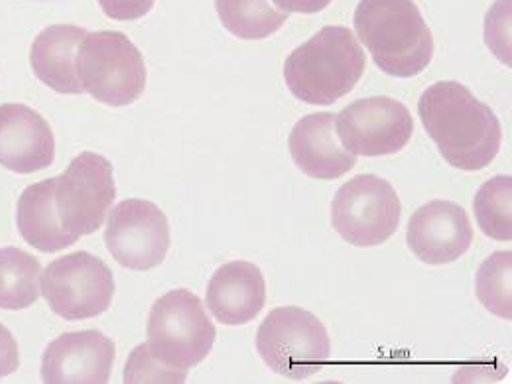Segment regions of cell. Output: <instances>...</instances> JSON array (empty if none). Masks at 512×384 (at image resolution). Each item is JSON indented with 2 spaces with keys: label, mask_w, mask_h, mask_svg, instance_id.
<instances>
[{
  "label": "cell",
  "mask_w": 512,
  "mask_h": 384,
  "mask_svg": "<svg viewBox=\"0 0 512 384\" xmlns=\"http://www.w3.org/2000/svg\"><path fill=\"white\" fill-rule=\"evenodd\" d=\"M418 115L444 160L457 170H483L501 150V121L459 81L428 87L420 97Z\"/></svg>",
  "instance_id": "6da1fadb"
},
{
  "label": "cell",
  "mask_w": 512,
  "mask_h": 384,
  "mask_svg": "<svg viewBox=\"0 0 512 384\" xmlns=\"http://www.w3.org/2000/svg\"><path fill=\"white\" fill-rule=\"evenodd\" d=\"M353 26L375 64L392 77H414L432 62L434 36L414 0H361Z\"/></svg>",
  "instance_id": "7a4b0ae2"
},
{
  "label": "cell",
  "mask_w": 512,
  "mask_h": 384,
  "mask_svg": "<svg viewBox=\"0 0 512 384\" xmlns=\"http://www.w3.org/2000/svg\"><path fill=\"white\" fill-rule=\"evenodd\" d=\"M367 56L345 26H325L284 64V81L308 105H331L361 81Z\"/></svg>",
  "instance_id": "3957f363"
},
{
  "label": "cell",
  "mask_w": 512,
  "mask_h": 384,
  "mask_svg": "<svg viewBox=\"0 0 512 384\" xmlns=\"http://www.w3.org/2000/svg\"><path fill=\"white\" fill-rule=\"evenodd\" d=\"M146 333L150 355L180 375H188L205 361L217 337L203 302L186 288L172 290L154 302Z\"/></svg>",
  "instance_id": "277c9868"
},
{
  "label": "cell",
  "mask_w": 512,
  "mask_h": 384,
  "mask_svg": "<svg viewBox=\"0 0 512 384\" xmlns=\"http://www.w3.org/2000/svg\"><path fill=\"white\" fill-rule=\"evenodd\" d=\"M262 361L278 375L302 381L320 373L331 355L325 325L302 308H276L256 331Z\"/></svg>",
  "instance_id": "5b68a950"
},
{
  "label": "cell",
  "mask_w": 512,
  "mask_h": 384,
  "mask_svg": "<svg viewBox=\"0 0 512 384\" xmlns=\"http://www.w3.org/2000/svg\"><path fill=\"white\" fill-rule=\"evenodd\" d=\"M77 73L85 93L109 107L136 103L146 89V65L121 32H87L77 52Z\"/></svg>",
  "instance_id": "8992f818"
},
{
  "label": "cell",
  "mask_w": 512,
  "mask_h": 384,
  "mask_svg": "<svg viewBox=\"0 0 512 384\" xmlns=\"http://www.w3.org/2000/svg\"><path fill=\"white\" fill-rule=\"evenodd\" d=\"M398 193L379 176L365 174L343 184L331 203L333 229L355 247H379L398 229Z\"/></svg>",
  "instance_id": "52a82bcc"
},
{
  "label": "cell",
  "mask_w": 512,
  "mask_h": 384,
  "mask_svg": "<svg viewBox=\"0 0 512 384\" xmlns=\"http://www.w3.org/2000/svg\"><path fill=\"white\" fill-rule=\"evenodd\" d=\"M40 288L52 312L60 318L89 320L111 308L115 276L101 258L79 251L48 264Z\"/></svg>",
  "instance_id": "ba28073f"
},
{
  "label": "cell",
  "mask_w": 512,
  "mask_h": 384,
  "mask_svg": "<svg viewBox=\"0 0 512 384\" xmlns=\"http://www.w3.org/2000/svg\"><path fill=\"white\" fill-rule=\"evenodd\" d=\"M117 188L113 166L95 152H81L71 160L56 182V209L65 231L83 237L93 235L115 203Z\"/></svg>",
  "instance_id": "9c48e42d"
},
{
  "label": "cell",
  "mask_w": 512,
  "mask_h": 384,
  "mask_svg": "<svg viewBox=\"0 0 512 384\" xmlns=\"http://www.w3.org/2000/svg\"><path fill=\"white\" fill-rule=\"evenodd\" d=\"M335 132L347 152L379 158L406 148L414 121L404 103L392 97H367L347 105L335 117Z\"/></svg>",
  "instance_id": "30bf717a"
},
{
  "label": "cell",
  "mask_w": 512,
  "mask_h": 384,
  "mask_svg": "<svg viewBox=\"0 0 512 384\" xmlns=\"http://www.w3.org/2000/svg\"><path fill=\"white\" fill-rule=\"evenodd\" d=\"M105 245L128 270H150L170 249V223L164 211L146 199H125L109 215Z\"/></svg>",
  "instance_id": "8fae6325"
},
{
  "label": "cell",
  "mask_w": 512,
  "mask_h": 384,
  "mask_svg": "<svg viewBox=\"0 0 512 384\" xmlns=\"http://www.w3.org/2000/svg\"><path fill=\"white\" fill-rule=\"evenodd\" d=\"M115 355V343L97 329L64 333L44 351L42 381L46 384L109 383Z\"/></svg>",
  "instance_id": "7c38bea8"
},
{
  "label": "cell",
  "mask_w": 512,
  "mask_h": 384,
  "mask_svg": "<svg viewBox=\"0 0 512 384\" xmlns=\"http://www.w3.org/2000/svg\"><path fill=\"white\" fill-rule=\"evenodd\" d=\"M408 247L426 264H449L473 243L467 211L453 201L434 199L414 211L406 231Z\"/></svg>",
  "instance_id": "4fadbf2b"
},
{
  "label": "cell",
  "mask_w": 512,
  "mask_h": 384,
  "mask_svg": "<svg viewBox=\"0 0 512 384\" xmlns=\"http://www.w3.org/2000/svg\"><path fill=\"white\" fill-rule=\"evenodd\" d=\"M56 138L48 121L34 109L8 103L0 107V166L16 174H32L52 166Z\"/></svg>",
  "instance_id": "5bb4252c"
},
{
  "label": "cell",
  "mask_w": 512,
  "mask_h": 384,
  "mask_svg": "<svg viewBox=\"0 0 512 384\" xmlns=\"http://www.w3.org/2000/svg\"><path fill=\"white\" fill-rule=\"evenodd\" d=\"M288 146L296 166L316 180H337L357 164L355 154L337 140L335 115L331 113H314L298 121Z\"/></svg>",
  "instance_id": "9a60e30c"
},
{
  "label": "cell",
  "mask_w": 512,
  "mask_h": 384,
  "mask_svg": "<svg viewBox=\"0 0 512 384\" xmlns=\"http://www.w3.org/2000/svg\"><path fill=\"white\" fill-rule=\"evenodd\" d=\"M264 302V276L256 264L247 260L223 264L207 286V308L225 325H245L255 320Z\"/></svg>",
  "instance_id": "2e32d148"
},
{
  "label": "cell",
  "mask_w": 512,
  "mask_h": 384,
  "mask_svg": "<svg viewBox=\"0 0 512 384\" xmlns=\"http://www.w3.org/2000/svg\"><path fill=\"white\" fill-rule=\"evenodd\" d=\"M87 30L73 24H54L42 30L30 50L34 75L62 95L85 93L77 73V52Z\"/></svg>",
  "instance_id": "e0dca14e"
},
{
  "label": "cell",
  "mask_w": 512,
  "mask_h": 384,
  "mask_svg": "<svg viewBox=\"0 0 512 384\" xmlns=\"http://www.w3.org/2000/svg\"><path fill=\"white\" fill-rule=\"evenodd\" d=\"M56 182L58 178L44 180L28 186L16 207V223L22 239L40 253H60L79 237L67 233L56 209Z\"/></svg>",
  "instance_id": "ac0fdd59"
},
{
  "label": "cell",
  "mask_w": 512,
  "mask_h": 384,
  "mask_svg": "<svg viewBox=\"0 0 512 384\" xmlns=\"http://www.w3.org/2000/svg\"><path fill=\"white\" fill-rule=\"evenodd\" d=\"M42 264L14 247L0 249V308L26 310L40 296Z\"/></svg>",
  "instance_id": "d6986e66"
},
{
  "label": "cell",
  "mask_w": 512,
  "mask_h": 384,
  "mask_svg": "<svg viewBox=\"0 0 512 384\" xmlns=\"http://www.w3.org/2000/svg\"><path fill=\"white\" fill-rule=\"evenodd\" d=\"M215 8L225 30L241 40H264L288 20L270 0H215Z\"/></svg>",
  "instance_id": "ffe728a7"
},
{
  "label": "cell",
  "mask_w": 512,
  "mask_h": 384,
  "mask_svg": "<svg viewBox=\"0 0 512 384\" xmlns=\"http://www.w3.org/2000/svg\"><path fill=\"white\" fill-rule=\"evenodd\" d=\"M481 231L495 241H512V178L497 176L485 182L473 201Z\"/></svg>",
  "instance_id": "44dd1931"
},
{
  "label": "cell",
  "mask_w": 512,
  "mask_h": 384,
  "mask_svg": "<svg viewBox=\"0 0 512 384\" xmlns=\"http://www.w3.org/2000/svg\"><path fill=\"white\" fill-rule=\"evenodd\" d=\"M475 290L479 302L497 318L512 320V253L497 251L477 270Z\"/></svg>",
  "instance_id": "7402d4cb"
},
{
  "label": "cell",
  "mask_w": 512,
  "mask_h": 384,
  "mask_svg": "<svg viewBox=\"0 0 512 384\" xmlns=\"http://www.w3.org/2000/svg\"><path fill=\"white\" fill-rule=\"evenodd\" d=\"M188 375L174 373L166 369L162 363H158L146 343L138 345L130 357H128L127 367H125V383H186Z\"/></svg>",
  "instance_id": "603a6c76"
},
{
  "label": "cell",
  "mask_w": 512,
  "mask_h": 384,
  "mask_svg": "<svg viewBox=\"0 0 512 384\" xmlns=\"http://www.w3.org/2000/svg\"><path fill=\"white\" fill-rule=\"evenodd\" d=\"M156 0H99L103 12L113 20H138L146 16Z\"/></svg>",
  "instance_id": "cb8c5ba5"
},
{
  "label": "cell",
  "mask_w": 512,
  "mask_h": 384,
  "mask_svg": "<svg viewBox=\"0 0 512 384\" xmlns=\"http://www.w3.org/2000/svg\"><path fill=\"white\" fill-rule=\"evenodd\" d=\"M18 365H20L18 343L14 335L0 323V379L16 373Z\"/></svg>",
  "instance_id": "d4e9b609"
},
{
  "label": "cell",
  "mask_w": 512,
  "mask_h": 384,
  "mask_svg": "<svg viewBox=\"0 0 512 384\" xmlns=\"http://www.w3.org/2000/svg\"><path fill=\"white\" fill-rule=\"evenodd\" d=\"M276 8L284 12H302V14H316L327 8L333 0H272Z\"/></svg>",
  "instance_id": "484cf974"
}]
</instances>
